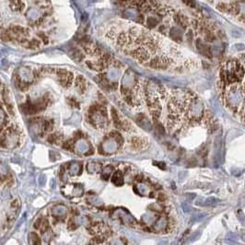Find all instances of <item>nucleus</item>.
<instances>
[{
  "mask_svg": "<svg viewBox=\"0 0 245 245\" xmlns=\"http://www.w3.org/2000/svg\"><path fill=\"white\" fill-rule=\"evenodd\" d=\"M244 98L245 94L242 87L237 85V83H234V85H231L227 91L226 99L228 101V104L231 108L237 109L244 101Z\"/></svg>",
  "mask_w": 245,
  "mask_h": 245,
  "instance_id": "nucleus-1",
  "label": "nucleus"
},
{
  "mask_svg": "<svg viewBox=\"0 0 245 245\" xmlns=\"http://www.w3.org/2000/svg\"><path fill=\"white\" fill-rule=\"evenodd\" d=\"M196 43V47L198 49V51L200 52L203 55L207 56V57L212 56V55H212V53H211V50H210L209 46H207V45L202 40L197 39Z\"/></svg>",
  "mask_w": 245,
  "mask_h": 245,
  "instance_id": "nucleus-2",
  "label": "nucleus"
},
{
  "mask_svg": "<svg viewBox=\"0 0 245 245\" xmlns=\"http://www.w3.org/2000/svg\"><path fill=\"white\" fill-rule=\"evenodd\" d=\"M173 19L177 23L178 26H180L182 29H186L189 25V19L185 15L177 13L175 15H173Z\"/></svg>",
  "mask_w": 245,
  "mask_h": 245,
  "instance_id": "nucleus-3",
  "label": "nucleus"
},
{
  "mask_svg": "<svg viewBox=\"0 0 245 245\" xmlns=\"http://www.w3.org/2000/svg\"><path fill=\"white\" fill-rule=\"evenodd\" d=\"M10 32L12 35L16 37H25L29 34V31L21 26H18V25H14V26L10 27Z\"/></svg>",
  "mask_w": 245,
  "mask_h": 245,
  "instance_id": "nucleus-4",
  "label": "nucleus"
},
{
  "mask_svg": "<svg viewBox=\"0 0 245 245\" xmlns=\"http://www.w3.org/2000/svg\"><path fill=\"white\" fill-rule=\"evenodd\" d=\"M170 37L177 41H181L182 40V31L180 28L177 27H172L171 30H170Z\"/></svg>",
  "mask_w": 245,
  "mask_h": 245,
  "instance_id": "nucleus-5",
  "label": "nucleus"
},
{
  "mask_svg": "<svg viewBox=\"0 0 245 245\" xmlns=\"http://www.w3.org/2000/svg\"><path fill=\"white\" fill-rule=\"evenodd\" d=\"M10 7L13 10L15 11H19L21 12L24 10L25 4L21 1V0H10Z\"/></svg>",
  "mask_w": 245,
  "mask_h": 245,
  "instance_id": "nucleus-6",
  "label": "nucleus"
},
{
  "mask_svg": "<svg viewBox=\"0 0 245 245\" xmlns=\"http://www.w3.org/2000/svg\"><path fill=\"white\" fill-rule=\"evenodd\" d=\"M158 23H159V20H158L156 18H154V17L152 16H148L147 18V26L148 28H155Z\"/></svg>",
  "mask_w": 245,
  "mask_h": 245,
  "instance_id": "nucleus-7",
  "label": "nucleus"
},
{
  "mask_svg": "<svg viewBox=\"0 0 245 245\" xmlns=\"http://www.w3.org/2000/svg\"><path fill=\"white\" fill-rule=\"evenodd\" d=\"M28 46L30 47V48H39L40 47V44H41V43H40V41L39 40H36V39H32L31 41H28Z\"/></svg>",
  "mask_w": 245,
  "mask_h": 245,
  "instance_id": "nucleus-8",
  "label": "nucleus"
},
{
  "mask_svg": "<svg viewBox=\"0 0 245 245\" xmlns=\"http://www.w3.org/2000/svg\"><path fill=\"white\" fill-rule=\"evenodd\" d=\"M182 1L184 2L186 6H188L189 7L194 8L196 7V3L194 2V0H182Z\"/></svg>",
  "mask_w": 245,
  "mask_h": 245,
  "instance_id": "nucleus-9",
  "label": "nucleus"
},
{
  "mask_svg": "<svg viewBox=\"0 0 245 245\" xmlns=\"http://www.w3.org/2000/svg\"><path fill=\"white\" fill-rule=\"evenodd\" d=\"M238 218H239V219H240V220L242 221L243 224L245 223V217L242 215V212H239V217H238Z\"/></svg>",
  "mask_w": 245,
  "mask_h": 245,
  "instance_id": "nucleus-10",
  "label": "nucleus"
},
{
  "mask_svg": "<svg viewBox=\"0 0 245 245\" xmlns=\"http://www.w3.org/2000/svg\"><path fill=\"white\" fill-rule=\"evenodd\" d=\"M113 116H115V113H114V110H113ZM114 122H115V123H116V122H117V123H119V120H118V117H117V119H116V121H114Z\"/></svg>",
  "mask_w": 245,
  "mask_h": 245,
  "instance_id": "nucleus-11",
  "label": "nucleus"
},
{
  "mask_svg": "<svg viewBox=\"0 0 245 245\" xmlns=\"http://www.w3.org/2000/svg\"><path fill=\"white\" fill-rule=\"evenodd\" d=\"M242 89H243V91H244V94H245V84L242 86Z\"/></svg>",
  "mask_w": 245,
  "mask_h": 245,
  "instance_id": "nucleus-12",
  "label": "nucleus"
},
{
  "mask_svg": "<svg viewBox=\"0 0 245 245\" xmlns=\"http://www.w3.org/2000/svg\"><path fill=\"white\" fill-rule=\"evenodd\" d=\"M242 237H243V240H245V235H243Z\"/></svg>",
  "mask_w": 245,
  "mask_h": 245,
  "instance_id": "nucleus-13",
  "label": "nucleus"
}]
</instances>
